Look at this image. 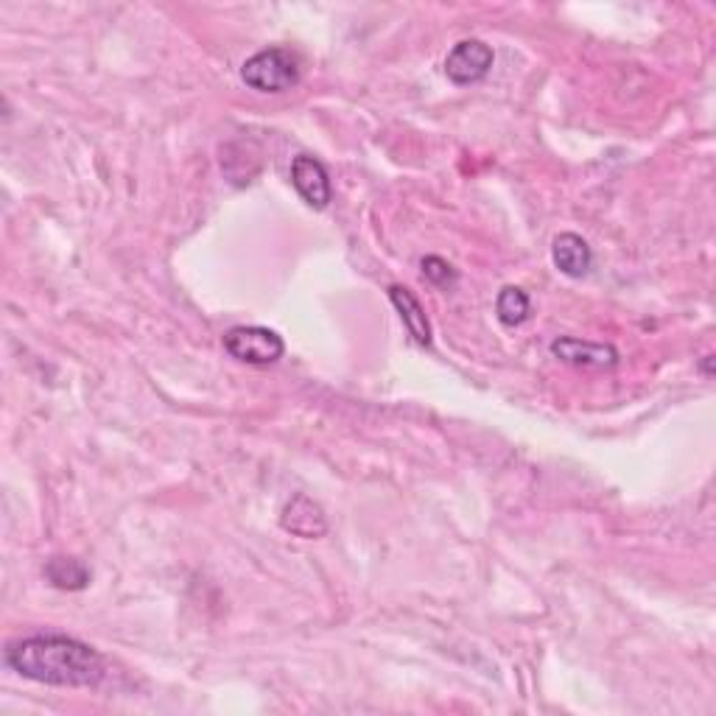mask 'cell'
Masks as SVG:
<instances>
[{"label": "cell", "mask_w": 716, "mask_h": 716, "mask_svg": "<svg viewBox=\"0 0 716 716\" xmlns=\"http://www.w3.org/2000/svg\"><path fill=\"white\" fill-rule=\"evenodd\" d=\"M3 663L25 681L60 688H93L107 675L98 650L60 633L12 641L3 650Z\"/></svg>", "instance_id": "obj_1"}, {"label": "cell", "mask_w": 716, "mask_h": 716, "mask_svg": "<svg viewBox=\"0 0 716 716\" xmlns=\"http://www.w3.org/2000/svg\"><path fill=\"white\" fill-rule=\"evenodd\" d=\"M241 79L258 93H286L300 82V60L289 48H263L243 62Z\"/></svg>", "instance_id": "obj_2"}, {"label": "cell", "mask_w": 716, "mask_h": 716, "mask_svg": "<svg viewBox=\"0 0 716 716\" xmlns=\"http://www.w3.org/2000/svg\"><path fill=\"white\" fill-rule=\"evenodd\" d=\"M225 350L236 362L252 364V367H269V364L283 359L286 342L272 328L238 325L225 333Z\"/></svg>", "instance_id": "obj_3"}, {"label": "cell", "mask_w": 716, "mask_h": 716, "mask_svg": "<svg viewBox=\"0 0 716 716\" xmlns=\"http://www.w3.org/2000/svg\"><path fill=\"white\" fill-rule=\"evenodd\" d=\"M492 48L481 40H463L456 42L445 56V76L456 87H468V84L481 82L492 68Z\"/></svg>", "instance_id": "obj_4"}, {"label": "cell", "mask_w": 716, "mask_h": 716, "mask_svg": "<svg viewBox=\"0 0 716 716\" xmlns=\"http://www.w3.org/2000/svg\"><path fill=\"white\" fill-rule=\"evenodd\" d=\"M291 183H294L297 194L302 196V201L314 210H325L333 199L331 177H328L325 166L317 157L300 155L291 163Z\"/></svg>", "instance_id": "obj_5"}, {"label": "cell", "mask_w": 716, "mask_h": 716, "mask_svg": "<svg viewBox=\"0 0 716 716\" xmlns=\"http://www.w3.org/2000/svg\"><path fill=\"white\" fill-rule=\"evenodd\" d=\"M551 355L574 367H591V370H610L619 364V350L613 344H593L582 342L574 336H560L551 342Z\"/></svg>", "instance_id": "obj_6"}, {"label": "cell", "mask_w": 716, "mask_h": 716, "mask_svg": "<svg viewBox=\"0 0 716 716\" xmlns=\"http://www.w3.org/2000/svg\"><path fill=\"white\" fill-rule=\"evenodd\" d=\"M280 523H283L286 532L297 535V538L314 540L322 538L328 532L325 512L317 501H311L309 496H294L289 504H286L283 516H280Z\"/></svg>", "instance_id": "obj_7"}, {"label": "cell", "mask_w": 716, "mask_h": 716, "mask_svg": "<svg viewBox=\"0 0 716 716\" xmlns=\"http://www.w3.org/2000/svg\"><path fill=\"white\" fill-rule=\"evenodd\" d=\"M551 261L569 278H585L593 267V249L577 232H560L551 243Z\"/></svg>", "instance_id": "obj_8"}, {"label": "cell", "mask_w": 716, "mask_h": 716, "mask_svg": "<svg viewBox=\"0 0 716 716\" xmlns=\"http://www.w3.org/2000/svg\"><path fill=\"white\" fill-rule=\"evenodd\" d=\"M386 294H390L392 305H395L397 314H401L408 336L415 339L417 344H423V347H428V344H432V325H428L426 309L421 305V300H417L406 286H390Z\"/></svg>", "instance_id": "obj_9"}, {"label": "cell", "mask_w": 716, "mask_h": 716, "mask_svg": "<svg viewBox=\"0 0 716 716\" xmlns=\"http://www.w3.org/2000/svg\"><path fill=\"white\" fill-rule=\"evenodd\" d=\"M45 580L60 591H84L93 574L76 557H51L45 562Z\"/></svg>", "instance_id": "obj_10"}, {"label": "cell", "mask_w": 716, "mask_h": 716, "mask_svg": "<svg viewBox=\"0 0 716 716\" xmlns=\"http://www.w3.org/2000/svg\"><path fill=\"white\" fill-rule=\"evenodd\" d=\"M496 317L504 328H518L532 317V300L518 286H504L496 297Z\"/></svg>", "instance_id": "obj_11"}, {"label": "cell", "mask_w": 716, "mask_h": 716, "mask_svg": "<svg viewBox=\"0 0 716 716\" xmlns=\"http://www.w3.org/2000/svg\"><path fill=\"white\" fill-rule=\"evenodd\" d=\"M423 278L437 289H450L456 283V269L439 255H428V258H423Z\"/></svg>", "instance_id": "obj_12"}, {"label": "cell", "mask_w": 716, "mask_h": 716, "mask_svg": "<svg viewBox=\"0 0 716 716\" xmlns=\"http://www.w3.org/2000/svg\"><path fill=\"white\" fill-rule=\"evenodd\" d=\"M710 362H714V355H705V362H703V373L705 375H710Z\"/></svg>", "instance_id": "obj_13"}]
</instances>
